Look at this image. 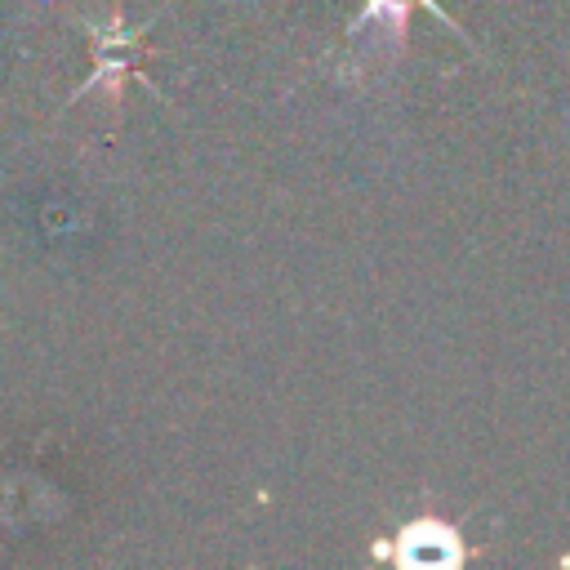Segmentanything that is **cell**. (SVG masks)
Listing matches in <instances>:
<instances>
[{
  "mask_svg": "<svg viewBox=\"0 0 570 570\" xmlns=\"http://www.w3.org/2000/svg\"><path fill=\"white\" fill-rule=\"evenodd\" d=\"M396 557H401L405 566H441V561H454V557H459L454 530L441 525V521H414V525L401 530Z\"/></svg>",
  "mask_w": 570,
  "mask_h": 570,
  "instance_id": "1",
  "label": "cell"
}]
</instances>
